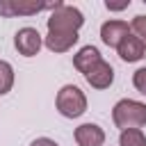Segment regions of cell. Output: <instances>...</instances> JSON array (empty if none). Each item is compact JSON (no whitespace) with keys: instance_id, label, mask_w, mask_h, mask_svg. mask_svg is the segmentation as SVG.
<instances>
[{"instance_id":"ba28073f","label":"cell","mask_w":146,"mask_h":146,"mask_svg":"<svg viewBox=\"0 0 146 146\" xmlns=\"http://www.w3.org/2000/svg\"><path fill=\"white\" fill-rule=\"evenodd\" d=\"M78 146H103L105 144V130L98 123H82L73 132Z\"/></svg>"},{"instance_id":"7a4b0ae2","label":"cell","mask_w":146,"mask_h":146,"mask_svg":"<svg viewBox=\"0 0 146 146\" xmlns=\"http://www.w3.org/2000/svg\"><path fill=\"white\" fill-rule=\"evenodd\" d=\"M55 105H57V112L66 119H78L87 112V96L80 87L75 84H64L59 91H57V98H55Z\"/></svg>"},{"instance_id":"8fae6325","label":"cell","mask_w":146,"mask_h":146,"mask_svg":"<svg viewBox=\"0 0 146 146\" xmlns=\"http://www.w3.org/2000/svg\"><path fill=\"white\" fill-rule=\"evenodd\" d=\"M103 57H100V52H98V48L96 46H82L75 55H73V66L84 75L94 64H98Z\"/></svg>"},{"instance_id":"2e32d148","label":"cell","mask_w":146,"mask_h":146,"mask_svg":"<svg viewBox=\"0 0 146 146\" xmlns=\"http://www.w3.org/2000/svg\"><path fill=\"white\" fill-rule=\"evenodd\" d=\"M30 146H59L55 139H50V137H36Z\"/></svg>"},{"instance_id":"e0dca14e","label":"cell","mask_w":146,"mask_h":146,"mask_svg":"<svg viewBox=\"0 0 146 146\" xmlns=\"http://www.w3.org/2000/svg\"><path fill=\"white\" fill-rule=\"evenodd\" d=\"M130 2H123V5H112V2H105V7L107 9H112V11H119V9H125Z\"/></svg>"},{"instance_id":"52a82bcc","label":"cell","mask_w":146,"mask_h":146,"mask_svg":"<svg viewBox=\"0 0 146 146\" xmlns=\"http://www.w3.org/2000/svg\"><path fill=\"white\" fill-rule=\"evenodd\" d=\"M84 80H87L94 89H107V87L114 82V68H112L105 59H100L98 64H94V66L84 73Z\"/></svg>"},{"instance_id":"9c48e42d","label":"cell","mask_w":146,"mask_h":146,"mask_svg":"<svg viewBox=\"0 0 146 146\" xmlns=\"http://www.w3.org/2000/svg\"><path fill=\"white\" fill-rule=\"evenodd\" d=\"M78 32H48L43 43L50 52H66L78 43Z\"/></svg>"},{"instance_id":"5bb4252c","label":"cell","mask_w":146,"mask_h":146,"mask_svg":"<svg viewBox=\"0 0 146 146\" xmlns=\"http://www.w3.org/2000/svg\"><path fill=\"white\" fill-rule=\"evenodd\" d=\"M130 32L137 36V39H141V43L146 46V16H135L132 18V23H130Z\"/></svg>"},{"instance_id":"6da1fadb","label":"cell","mask_w":146,"mask_h":146,"mask_svg":"<svg viewBox=\"0 0 146 146\" xmlns=\"http://www.w3.org/2000/svg\"><path fill=\"white\" fill-rule=\"evenodd\" d=\"M112 121L121 130L146 125V103H139L132 98H121L112 107Z\"/></svg>"},{"instance_id":"4fadbf2b","label":"cell","mask_w":146,"mask_h":146,"mask_svg":"<svg viewBox=\"0 0 146 146\" xmlns=\"http://www.w3.org/2000/svg\"><path fill=\"white\" fill-rule=\"evenodd\" d=\"M14 87V66L5 59H0V96L9 94Z\"/></svg>"},{"instance_id":"3957f363","label":"cell","mask_w":146,"mask_h":146,"mask_svg":"<svg viewBox=\"0 0 146 146\" xmlns=\"http://www.w3.org/2000/svg\"><path fill=\"white\" fill-rule=\"evenodd\" d=\"M84 23V16L73 5H62L48 16V32H78Z\"/></svg>"},{"instance_id":"7c38bea8","label":"cell","mask_w":146,"mask_h":146,"mask_svg":"<svg viewBox=\"0 0 146 146\" xmlns=\"http://www.w3.org/2000/svg\"><path fill=\"white\" fill-rule=\"evenodd\" d=\"M119 146H146V135L141 128H130L121 130L119 135Z\"/></svg>"},{"instance_id":"277c9868","label":"cell","mask_w":146,"mask_h":146,"mask_svg":"<svg viewBox=\"0 0 146 146\" xmlns=\"http://www.w3.org/2000/svg\"><path fill=\"white\" fill-rule=\"evenodd\" d=\"M14 46H16L18 55L34 57V55H39V50L43 46V39H41V34H39L36 27H21L14 34Z\"/></svg>"},{"instance_id":"5b68a950","label":"cell","mask_w":146,"mask_h":146,"mask_svg":"<svg viewBox=\"0 0 146 146\" xmlns=\"http://www.w3.org/2000/svg\"><path fill=\"white\" fill-rule=\"evenodd\" d=\"M64 2H50V5H41V2H16V0H0V16H7V18H11V16H18V14H23V16H30V14H36V11H41V9H57V7H62Z\"/></svg>"},{"instance_id":"30bf717a","label":"cell","mask_w":146,"mask_h":146,"mask_svg":"<svg viewBox=\"0 0 146 146\" xmlns=\"http://www.w3.org/2000/svg\"><path fill=\"white\" fill-rule=\"evenodd\" d=\"M116 52H119V57H121L123 62H139V59L144 57V52H146V46L141 43V39H137V36L130 32V34L119 43Z\"/></svg>"},{"instance_id":"8992f818","label":"cell","mask_w":146,"mask_h":146,"mask_svg":"<svg viewBox=\"0 0 146 146\" xmlns=\"http://www.w3.org/2000/svg\"><path fill=\"white\" fill-rule=\"evenodd\" d=\"M128 34H130V25H128L125 21L112 18V21H105V23L100 25V39H103V43L110 46V48H119V43H121Z\"/></svg>"},{"instance_id":"9a60e30c","label":"cell","mask_w":146,"mask_h":146,"mask_svg":"<svg viewBox=\"0 0 146 146\" xmlns=\"http://www.w3.org/2000/svg\"><path fill=\"white\" fill-rule=\"evenodd\" d=\"M132 84H135V89L139 94L146 96V66H141V68H137L132 73Z\"/></svg>"}]
</instances>
